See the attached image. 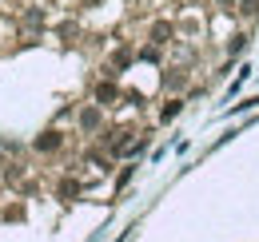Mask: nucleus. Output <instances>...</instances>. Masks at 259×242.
I'll return each instance as SVG.
<instances>
[{
	"mask_svg": "<svg viewBox=\"0 0 259 242\" xmlns=\"http://www.w3.org/2000/svg\"><path fill=\"white\" fill-rule=\"evenodd\" d=\"M60 147V131H44V135H36V151H56Z\"/></svg>",
	"mask_w": 259,
	"mask_h": 242,
	"instance_id": "1",
	"label": "nucleus"
},
{
	"mask_svg": "<svg viewBox=\"0 0 259 242\" xmlns=\"http://www.w3.org/2000/svg\"><path fill=\"white\" fill-rule=\"evenodd\" d=\"M167 40H171V24H167V20H156V24H152V44L160 48V44H167Z\"/></svg>",
	"mask_w": 259,
	"mask_h": 242,
	"instance_id": "2",
	"label": "nucleus"
},
{
	"mask_svg": "<svg viewBox=\"0 0 259 242\" xmlns=\"http://www.w3.org/2000/svg\"><path fill=\"white\" fill-rule=\"evenodd\" d=\"M128 64H132V52H128V48H120V52H116V56L108 60V72H124Z\"/></svg>",
	"mask_w": 259,
	"mask_h": 242,
	"instance_id": "3",
	"label": "nucleus"
},
{
	"mask_svg": "<svg viewBox=\"0 0 259 242\" xmlns=\"http://www.w3.org/2000/svg\"><path fill=\"white\" fill-rule=\"evenodd\" d=\"M96 99H100V103H116V99H120V88H116V84H100Z\"/></svg>",
	"mask_w": 259,
	"mask_h": 242,
	"instance_id": "4",
	"label": "nucleus"
},
{
	"mask_svg": "<svg viewBox=\"0 0 259 242\" xmlns=\"http://www.w3.org/2000/svg\"><path fill=\"white\" fill-rule=\"evenodd\" d=\"M80 127H84V131H96V127H100V111H96V107L80 111Z\"/></svg>",
	"mask_w": 259,
	"mask_h": 242,
	"instance_id": "5",
	"label": "nucleus"
},
{
	"mask_svg": "<svg viewBox=\"0 0 259 242\" xmlns=\"http://www.w3.org/2000/svg\"><path fill=\"white\" fill-rule=\"evenodd\" d=\"M80 195V183L76 179H60V199H76Z\"/></svg>",
	"mask_w": 259,
	"mask_h": 242,
	"instance_id": "6",
	"label": "nucleus"
},
{
	"mask_svg": "<svg viewBox=\"0 0 259 242\" xmlns=\"http://www.w3.org/2000/svg\"><path fill=\"white\" fill-rule=\"evenodd\" d=\"M180 107H184L180 99H167V103H163V111H160V119H163V123H167V119H176V115H180Z\"/></svg>",
	"mask_w": 259,
	"mask_h": 242,
	"instance_id": "7",
	"label": "nucleus"
},
{
	"mask_svg": "<svg viewBox=\"0 0 259 242\" xmlns=\"http://www.w3.org/2000/svg\"><path fill=\"white\" fill-rule=\"evenodd\" d=\"M184 80H188L184 72H167V76H163V84H167V88H184Z\"/></svg>",
	"mask_w": 259,
	"mask_h": 242,
	"instance_id": "8",
	"label": "nucleus"
},
{
	"mask_svg": "<svg viewBox=\"0 0 259 242\" xmlns=\"http://www.w3.org/2000/svg\"><path fill=\"white\" fill-rule=\"evenodd\" d=\"M239 4H243L239 12H247V16H255V12H259V0H239Z\"/></svg>",
	"mask_w": 259,
	"mask_h": 242,
	"instance_id": "9",
	"label": "nucleus"
},
{
	"mask_svg": "<svg viewBox=\"0 0 259 242\" xmlns=\"http://www.w3.org/2000/svg\"><path fill=\"white\" fill-rule=\"evenodd\" d=\"M220 4H224V8H227V4H231V0H220Z\"/></svg>",
	"mask_w": 259,
	"mask_h": 242,
	"instance_id": "10",
	"label": "nucleus"
}]
</instances>
